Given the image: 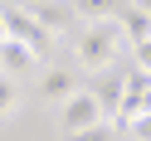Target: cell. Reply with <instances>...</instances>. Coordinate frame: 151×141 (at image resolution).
I'll return each mask as SVG.
<instances>
[{"instance_id": "cell-1", "label": "cell", "mask_w": 151, "mask_h": 141, "mask_svg": "<svg viewBox=\"0 0 151 141\" xmlns=\"http://www.w3.org/2000/svg\"><path fill=\"white\" fill-rule=\"evenodd\" d=\"M122 49H127V39H122V29L112 20L88 24V29H78V39H73V59H78V68H88V73H107Z\"/></svg>"}, {"instance_id": "cell-2", "label": "cell", "mask_w": 151, "mask_h": 141, "mask_svg": "<svg viewBox=\"0 0 151 141\" xmlns=\"http://www.w3.org/2000/svg\"><path fill=\"white\" fill-rule=\"evenodd\" d=\"M0 20H5V39H15V44H24V49H34V54H44L49 49V34L39 29V20H34L29 10H20V5H0Z\"/></svg>"}, {"instance_id": "cell-3", "label": "cell", "mask_w": 151, "mask_h": 141, "mask_svg": "<svg viewBox=\"0 0 151 141\" xmlns=\"http://www.w3.org/2000/svg\"><path fill=\"white\" fill-rule=\"evenodd\" d=\"M146 112H151V78L132 68L127 78H122V102H117V117L112 122H117V127H132V122L146 117Z\"/></svg>"}, {"instance_id": "cell-4", "label": "cell", "mask_w": 151, "mask_h": 141, "mask_svg": "<svg viewBox=\"0 0 151 141\" xmlns=\"http://www.w3.org/2000/svg\"><path fill=\"white\" fill-rule=\"evenodd\" d=\"M59 112H63V131H68V136H73V131H88V127H98V122H102V112H98V102H93L88 88H78Z\"/></svg>"}, {"instance_id": "cell-5", "label": "cell", "mask_w": 151, "mask_h": 141, "mask_svg": "<svg viewBox=\"0 0 151 141\" xmlns=\"http://www.w3.org/2000/svg\"><path fill=\"white\" fill-rule=\"evenodd\" d=\"M29 68H39V54H34V49H24V44H15V39L0 44V73H5V78L20 83Z\"/></svg>"}, {"instance_id": "cell-6", "label": "cell", "mask_w": 151, "mask_h": 141, "mask_svg": "<svg viewBox=\"0 0 151 141\" xmlns=\"http://www.w3.org/2000/svg\"><path fill=\"white\" fill-rule=\"evenodd\" d=\"M34 20H39V29L44 34H49V39H59V34L63 29H68V24H73V10H68V5H63V0H54V5H49V0H39V5H34Z\"/></svg>"}, {"instance_id": "cell-7", "label": "cell", "mask_w": 151, "mask_h": 141, "mask_svg": "<svg viewBox=\"0 0 151 141\" xmlns=\"http://www.w3.org/2000/svg\"><path fill=\"white\" fill-rule=\"evenodd\" d=\"M112 24L122 29V39H127V44H141V39H151V20L137 10V5H132V0L122 5L117 15H112Z\"/></svg>"}, {"instance_id": "cell-8", "label": "cell", "mask_w": 151, "mask_h": 141, "mask_svg": "<svg viewBox=\"0 0 151 141\" xmlns=\"http://www.w3.org/2000/svg\"><path fill=\"white\" fill-rule=\"evenodd\" d=\"M39 88H44V97H49V102H59V107H63V102H68L73 92H78V78H73L68 68H49Z\"/></svg>"}, {"instance_id": "cell-9", "label": "cell", "mask_w": 151, "mask_h": 141, "mask_svg": "<svg viewBox=\"0 0 151 141\" xmlns=\"http://www.w3.org/2000/svg\"><path fill=\"white\" fill-rule=\"evenodd\" d=\"M122 78H127V73H117V78H102L98 88H88V92H93V102H98V112H102V122H112V117H117V102H122Z\"/></svg>"}, {"instance_id": "cell-10", "label": "cell", "mask_w": 151, "mask_h": 141, "mask_svg": "<svg viewBox=\"0 0 151 141\" xmlns=\"http://www.w3.org/2000/svg\"><path fill=\"white\" fill-rule=\"evenodd\" d=\"M122 5H127V0H68V10H73V15H83L88 24H98V20H112Z\"/></svg>"}, {"instance_id": "cell-11", "label": "cell", "mask_w": 151, "mask_h": 141, "mask_svg": "<svg viewBox=\"0 0 151 141\" xmlns=\"http://www.w3.org/2000/svg\"><path fill=\"white\" fill-rule=\"evenodd\" d=\"M15 107H20V83L0 73V117H10Z\"/></svg>"}, {"instance_id": "cell-12", "label": "cell", "mask_w": 151, "mask_h": 141, "mask_svg": "<svg viewBox=\"0 0 151 141\" xmlns=\"http://www.w3.org/2000/svg\"><path fill=\"white\" fill-rule=\"evenodd\" d=\"M68 141H117V127H112V122H98V127H88V131H73Z\"/></svg>"}, {"instance_id": "cell-13", "label": "cell", "mask_w": 151, "mask_h": 141, "mask_svg": "<svg viewBox=\"0 0 151 141\" xmlns=\"http://www.w3.org/2000/svg\"><path fill=\"white\" fill-rule=\"evenodd\" d=\"M132 68H137V73H146V78H151V39L132 44Z\"/></svg>"}, {"instance_id": "cell-14", "label": "cell", "mask_w": 151, "mask_h": 141, "mask_svg": "<svg viewBox=\"0 0 151 141\" xmlns=\"http://www.w3.org/2000/svg\"><path fill=\"white\" fill-rule=\"evenodd\" d=\"M132 136H137V141H151V112H146V117H137V122H132Z\"/></svg>"}, {"instance_id": "cell-15", "label": "cell", "mask_w": 151, "mask_h": 141, "mask_svg": "<svg viewBox=\"0 0 151 141\" xmlns=\"http://www.w3.org/2000/svg\"><path fill=\"white\" fill-rule=\"evenodd\" d=\"M0 44H5V20H0Z\"/></svg>"}, {"instance_id": "cell-16", "label": "cell", "mask_w": 151, "mask_h": 141, "mask_svg": "<svg viewBox=\"0 0 151 141\" xmlns=\"http://www.w3.org/2000/svg\"><path fill=\"white\" fill-rule=\"evenodd\" d=\"M49 5H54V0H49Z\"/></svg>"}]
</instances>
